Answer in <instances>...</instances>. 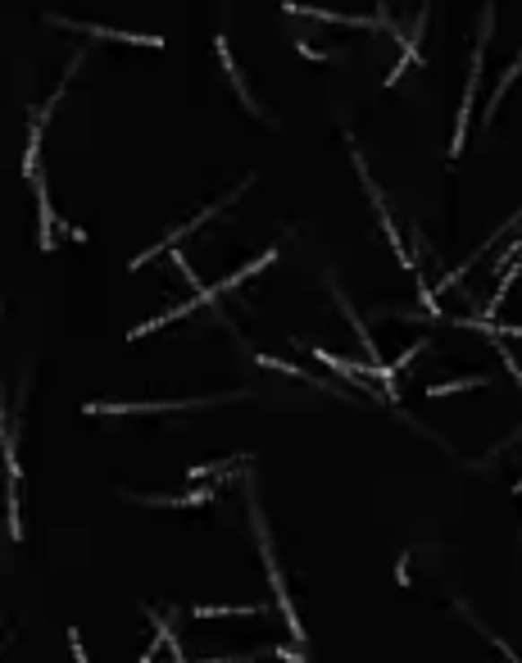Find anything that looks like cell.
Returning <instances> with one entry per match:
<instances>
[{"label": "cell", "instance_id": "cell-1", "mask_svg": "<svg viewBox=\"0 0 522 663\" xmlns=\"http://www.w3.org/2000/svg\"><path fill=\"white\" fill-rule=\"evenodd\" d=\"M246 495H250V523H255V541H259V554H264V568H268V581H273V600L286 618V632L291 641H305V627H300V614L291 609V596H286V581H282V568L273 559V545H268V523H264V513H259V500H255V486L246 482Z\"/></svg>", "mask_w": 522, "mask_h": 663}, {"label": "cell", "instance_id": "cell-2", "mask_svg": "<svg viewBox=\"0 0 522 663\" xmlns=\"http://www.w3.org/2000/svg\"><path fill=\"white\" fill-rule=\"evenodd\" d=\"M491 19H495V10L486 5V10H482V37H477V46H473V68H468V83H464V100H459V118H455L450 160L464 155V136H468V118H473V96H477V83H482V59H486V41H491Z\"/></svg>", "mask_w": 522, "mask_h": 663}, {"label": "cell", "instance_id": "cell-3", "mask_svg": "<svg viewBox=\"0 0 522 663\" xmlns=\"http://www.w3.org/2000/svg\"><path fill=\"white\" fill-rule=\"evenodd\" d=\"M350 155H354V173H359V182H363V191H368L372 209H378V218H382V232H387V241H391L396 259H400V264H405L409 273H418V264H413V255L405 250V241H400L396 223H391V214H387V205H382V191H378V182H372V173H368V164H363V155H359V145H354V141H350Z\"/></svg>", "mask_w": 522, "mask_h": 663}, {"label": "cell", "instance_id": "cell-4", "mask_svg": "<svg viewBox=\"0 0 522 663\" xmlns=\"http://www.w3.org/2000/svg\"><path fill=\"white\" fill-rule=\"evenodd\" d=\"M250 182H255V178H246V182H241V187H237V191H228V196H222V200H218V205H209V209H200V214H196V218H191V223H182V228H173V232H169V237H164V241H160V246H151V250H145V255H136V259H132V264H127V268H132V273H136V268H145V264H151V259H155V255H164V250H173V246H178V241H182V237H187V232H196V228H200V223H209V218H213V214H218V209H222V205H232V200H237V196H241V191H246V187H250Z\"/></svg>", "mask_w": 522, "mask_h": 663}, {"label": "cell", "instance_id": "cell-5", "mask_svg": "<svg viewBox=\"0 0 522 663\" xmlns=\"http://www.w3.org/2000/svg\"><path fill=\"white\" fill-rule=\"evenodd\" d=\"M232 396H213V400H151V405H83V414L100 418V414H173V409H213V405H228Z\"/></svg>", "mask_w": 522, "mask_h": 663}, {"label": "cell", "instance_id": "cell-6", "mask_svg": "<svg viewBox=\"0 0 522 663\" xmlns=\"http://www.w3.org/2000/svg\"><path fill=\"white\" fill-rule=\"evenodd\" d=\"M427 10H431V0H422V10H418V28L400 41V64H391V73H387V78H382V87H396L400 83V73L409 68V64H422V32H427Z\"/></svg>", "mask_w": 522, "mask_h": 663}, {"label": "cell", "instance_id": "cell-7", "mask_svg": "<svg viewBox=\"0 0 522 663\" xmlns=\"http://www.w3.org/2000/svg\"><path fill=\"white\" fill-rule=\"evenodd\" d=\"M50 23H64V28H73V32H87V37H100V41H123V46L164 50V37H136V32H118V28H100V23H73V19H59V14H50Z\"/></svg>", "mask_w": 522, "mask_h": 663}, {"label": "cell", "instance_id": "cell-8", "mask_svg": "<svg viewBox=\"0 0 522 663\" xmlns=\"http://www.w3.org/2000/svg\"><path fill=\"white\" fill-rule=\"evenodd\" d=\"M286 14H314L323 23H345V28H378V14H336V10H314V5H295V0H282Z\"/></svg>", "mask_w": 522, "mask_h": 663}, {"label": "cell", "instance_id": "cell-9", "mask_svg": "<svg viewBox=\"0 0 522 663\" xmlns=\"http://www.w3.org/2000/svg\"><path fill=\"white\" fill-rule=\"evenodd\" d=\"M213 55H218V64L228 68V78H232V87H237V96L246 100V109H255L259 114V105H255V96H250V87H246V78H241V68H237V59H232V46H228V37H213Z\"/></svg>", "mask_w": 522, "mask_h": 663}, {"label": "cell", "instance_id": "cell-10", "mask_svg": "<svg viewBox=\"0 0 522 663\" xmlns=\"http://www.w3.org/2000/svg\"><path fill=\"white\" fill-rule=\"evenodd\" d=\"M213 500V486H196L191 495H136V504H160V509H200Z\"/></svg>", "mask_w": 522, "mask_h": 663}, {"label": "cell", "instance_id": "cell-11", "mask_svg": "<svg viewBox=\"0 0 522 663\" xmlns=\"http://www.w3.org/2000/svg\"><path fill=\"white\" fill-rule=\"evenodd\" d=\"M37 182V241H41V250H55V214H50V196H46V182L41 178H32Z\"/></svg>", "mask_w": 522, "mask_h": 663}, {"label": "cell", "instance_id": "cell-12", "mask_svg": "<svg viewBox=\"0 0 522 663\" xmlns=\"http://www.w3.org/2000/svg\"><path fill=\"white\" fill-rule=\"evenodd\" d=\"M151 623H155V641H151V645H145V654H141V663H145V659H155V654H160V645H169V650H173V659L182 663V645H178V636H173V627H169V623H164V618H160L155 609H151Z\"/></svg>", "mask_w": 522, "mask_h": 663}, {"label": "cell", "instance_id": "cell-13", "mask_svg": "<svg viewBox=\"0 0 522 663\" xmlns=\"http://www.w3.org/2000/svg\"><path fill=\"white\" fill-rule=\"evenodd\" d=\"M455 327H464V332H482L486 341L491 336H522V327H509V323H491V318H455Z\"/></svg>", "mask_w": 522, "mask_h": 663}, {"label": "cell", "instance_id": "cell-14", "mask_svg": "<svg viewBox=\"0 0 522 663\" xmlns=\"http://www.w3.org/2000/svg\"><path fill=\"white\" fill-rule=\"evenodd\" d=\"M41 127L46 123H28V151H23V178H37V155H41Z\"/></svg>", "mask_w": 522, "mask_h": 663}, {"label": "cell", "instance_id": "cell-15", "mask_svg": "<svg viewBox=\"0 0 522 663\" xmlns=\"http://www.w3.org/2000/svg\"><path fill=\"white\" fill-rule=\"evenodd\" d=\"M273 259H277V250H268V255H259L255 264H246V268H237L232 277H222V282H218V291H237V286H241L246 277H255V273H259V268H268Z\"/></svg>", "mask_w": 522, "mask_h": 663}, {"label": "cell", "instance_id": "cell-16", "mask_svg": "<svg viewBox=\"0 0 522 663\" xmlns=\"http://www.w3.org/2000/svg\"><path fill=\"white\" fill-rule=\"evenodd\" d=\"M196 618H232V614H259V605H196Z\"/></svg>", "mask_w": 522, "mask_h": 663}, {"label": "cell", "instance_id": "cell-17", "mask_svg": "<svg viewBox=\"0 0 522 663\" xmlns=\"http://www.w3.org/2000/svg\"><path fill=\"white\" fill-rule=\"evenodd\" d=\"M518 73H522V50H518V59L509 64V73H504V78H500V87H495V96H491V105H486V114H500V100H504V92H509V83L518 78Z\"/></svg>", "mask_w": 522, "mask_h": 663}, {"label": "cell", "instance_id": "cell-18", "mask_svg": "<svg viewBox=\"0 0 522 663\" xmlns=\"http://www.w3.org/2000/svg\"><path fill=\"white\" fill-rule=\"evenodd\" d=\"M473 387H486V378H464V382H440V387H427V396H431V400H440V396H455V391H473Z\"/></svg>", "mask_w": 522, "mask_h": 663}, {"label": "cell", "instance_id": "cell-19", "mask_svg": "<svg viewBox=\"0 0 522 663\" xmlns=\"http://www.w3.org/2000/svg\"><path fill=\"white\" fill-rule=\"evenodd\" d=\"M295 46H300V55H305V59H318V64H327V59H332L327 50H318V46H309V41H295Z\"/></svg>", "mask_w": 522, "mask_h": 663}, {"label": "cell", "instance_id": "cell-20", "mask_svg": "<svg viewBox=\"0 0 522 663\" xmlns=\"http://www.w3.org/2000/svg\"><path fill=\"white\" fill-rule=\"evenodd\" d=\"M273 654H277V659H282V663H300V659H305V654H300V650H282V645H277V650H273Z\"/></svg>", "mask_w": 522, "mask_h": 663}, {"label": "cell", "instance_id": "cell-21", "mask_svg": "<svg viewBox=\"0 0 522 663\" xmlns=\"http://www.w3.org/2000/svg\"><path fill=\"white\" fill-rule=\"evenodd\" d=\"M68 641H73V659H78V663H87V650H83V641H78V632H68Z\"/></svg>", "mask_w": 522, "mask_h": 663}, {"label": "cell", "instance_id": "cell-22", "mask_svg": "<svg viewBox=\"0 0 522 663\" xmlns=\"http://www.w3.org/2000/svg\"><path fill=\"white\" fill-rule=\"evenodd\" d=\"M518 486H522V482H518Z\"/></svg>", "mask_w": 522, "mask_h": 663}]
</instances>
